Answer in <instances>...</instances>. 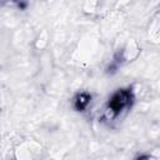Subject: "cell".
Returning <instances> with one entry per match:
<instances>
[{"mask_svg": "<svg viewBox=\"0 0 160 160\" xmlns=\"http://www.w3.org/2000/svg\"><path fill=\"white\" fill-rule=\"evenodd\" d=\"M129 100H130V94H129L128 91H120V92H118V94L112 98V100H111V102H110L111 110L115 111V112H118L119 110L124 109V108L129 104Z\"/></svg>", "mask_w": 160, "mask_h": 160, "instance_id": "6da1fadb", "label": "cell"}, {"mask_svg": "<svg viewBox=\"0 0 160 160\" xmlns=\"http://www.w3.org/2000/svg\"><path fill=\"white\" fill-rule=\"evenodd\" d=\"M139 160H152V159L149 158V156H144V158H141V159H139Z\"/></svg>", "mask_w": 160, "mask_h": 160, "instance_id": "7a4b0ae2", "label": "cell"}]
</instances>
